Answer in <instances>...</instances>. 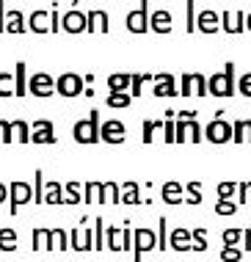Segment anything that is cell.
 Listing matches in <instances>:
<instances>
[{
	"label": "cell",
	"instance_id": "obj_50",
	"mask_svg": "<svg viewBox=\"0 0 251 262\" xmlns=\"http://www.w3.org/2000/svg\"><path fill=\"white\" fill-rule=\"evenodd\" d=\"M248 190H251V182H238V204H246L248 199Z\"/></svg>",
	"mask_w": 251,
	"mask_h": 262
},
{
	"label": "cell",
	"instance_id": "obj_23",
	"mask_svg": "<svg viewBox=\"0 0 251 262\" xmlns=\"http://www.w3.org/2000/svg\"><path fill=\"white\" fill-rule=\"evenodd\" d=\"M133 83V75H111L108 77V89L111 91H127Z\"/></svg>",
	"mask_w": 251,
	"mask_h": 262
},
{
	"label": "cell",
	"instance_id": "obj_38",
	"mask_svg": "<svg viewBox=\"0 0 251 262\" xmlns=\"http://www.w3.org/2000/svg\"><path fill=\"white\" fill-rule=\"evenodd\" d=\"M105 202H111V204H119L121 202V193H119L116 182H105Z\"/></svg>",
	"mask_w": 251,
	"mask_h": 262
},
{
	"label": "cell",
	"instance_id": "obj_18",
	"mask_svg": "<svg viewBox=\"0 0 251 262\" xmlns=\"http://www.w3.org/2000/svg\"><path fill=\"white\" fill-rule=\"evenodd\" d=\"M36 249H47V251H53L55 249V237H53V232L50 229H33V251Z\"/></svg>",
	"mask_w": 251,
	"mask_h": 262
},
{
	"label": "cell",
	"instance_id": "obj_41",
	"mask_svg": "<svg viewBox=\"0 0 251 262\" xmlns=\"http://www.w3.org/2000/svg\"><path fill=\"white\" fill-rule=\"evenodd\" d=\"M102 190V182H89L86 185V193H83V202L86 204H91V202H97V193Z\"/></svg>",
	"mask_w": 251,
	"mask_h": 262
},
{
	"label": "cell",
	"instance_id": "obj_3",
	"mask_svg": "<svg viewBox=\"0 0 251 262\" xmlns=\"http://www.w3.org/2000/svg\"><path fill=\"white\" fill-rule=\"evenodd\" d=\"M232 124L224 122V119H213L210 124L204 127V138L210 141V144H226V141H232Z\"/></svg>",
	"mask_w": 251,
	"mask_h": 262
},
{
	"label": "cell",
	"instance_id": "obj_44",
	"mask_svg": "<svg viewBox=\"0 0 251 262\" xmlns=\"http://www.w3.org/2000/svg\"><path fill=\"white\" fill-rule=\"evenodd\" d=\"M221 237H224V246H235L243 240V229H226Z\"/></svg>",
	"mask_w": 251,
	"mask_h": 262
},
{
	"label": "cell",
	"instance_id": "obj_16",
	"mask_svg": "<svg viewBox=\"0 0 251 262\" xmlns=\"http://www.w3.org/2000/svg\"><path fill=\"white\" fill-rule=\"evenodd\" d=\"M191 240H193V235H191L188 229H174L169 235V246L174 251H191V246H193Z\"/></svg>",
	"mask_w": 251,
	"mask_h": 262
},
{
	"label": "cell",
	"instance_id": "obj_10",
	"mask_svg": "<svg viewBox=\"0 0 251 262\" xmlns=\"http://www.w3.org/2000/svg\"><path fill=\"white\" fill-rule=\"evenodd\" d=\"M155 97H177L179 94V89L174 86V75H169V72H160V75H155Z\"/></svg>",
	"mask_w": 251,
	"mask_h": 262
},
{
	"label": "cell",
	"instance_id": "obj_28",
	"mask_svg": "<svg viewBox=\"0 0 251 262\" xmlns=\"http://www.w3.org/2000/svg\"><path fill=\"white\" fill-rule=\"evenodd\" d=\"M121 202L124 204H138V182H124V193H121Z\"/></svg>",
	"mask_w": 251,
	"mask_h": 262
},
{
	"label": "cell",
	"instance_id": "obj_22",
	"mask_svg": "<svg viewBox=\"0 0 251 262\" xmlns=\"http://www.w3.org/2000/svg\"><path fill=\"white\" fill-rule=\"evenodd\" d=\"M28 28H31L33 33H45V31H50V25H47V14H45V11H33V14H31V19H28Z\"/></svg>",
	"mask_w": 251,
	"mask_h": 262
},
{
	"label": "cell",
	"instance_id": "obj_51",
	"mask_svg": "<svg viewBox=\"0 0 251 262\" xmlns=\"http://www.w3.org/2000/svg\"><path fill=\"white\" fill-rule=\"evenodd\" d=\"M0 202H6V185H0Z\"/></svg>",
	"mask_w": 251,
	"mask_h": 262
},
{
	"label": "cell",
	"instance_id": "obj_8",
	"mask_svg": "<svg viewBox=\"0 0 251 262\" xmlns=\"http://www.w3.org/2000/svg\"><path fill=\"white\" fill-rule=\"evenodd\" d=\"M99 136H102L105 144H124V124L119 119H111L99 127Z\"/></svg>",
	"mask_w": 251,
	"mask_h": 262
},
{
	"label": "cell",
	"instance_id": "obj_30",
	"mask_svg": "<svg viewBox=\"0 0 251 262\" xmlns=\"http://www.w3.org/2000/svg\"><path fill=\"white\" fill-rule=\"evenodd\" d=\"M235 212H238V202H232V199L215 202V215H235Z\"/></svg>",
	"mask_w": 251,
	"mask_h": 262
},
{
	"label": "cell",
	"instance_id": "obj_31",
	"mask_svg": "<svg viewBox=\"0 0 251 262\" xmlns=\"http://www.w3.org/2000/svg\"><path fill=\"white\" fill-rule=\"evenodd\" d=\"M179 94H182V97L196 94V75H193V72H185L182 75V89H179Z\"/></svg>",
	"mask_w": 251,
	"mask_h": 262
},
{
	"label": "cell",
	"instance_id": "obj_5",
	"mask_svg": "<svg viewBox=\"0 0 251 262\" xmlns=\"http://www.w3.org/2000/svg\"><path fill=\"white\" fill-rule=\"evenodd\" d=\"M86 86V77L80 75H75V72H67V75H61L58 77V83H55V91L64 97H77V94H83V89Z\"/></svg>",
	"mask_w": 251,
	"mask_h": 262
},
{
	"label": "cell",
	"instance_id": "obj_36",
	"mask_svg": "<svg viewBox=\"0 0 251 262\" xmlns=\"http://www.w3.org/2000/svg\"><path fill=\"white\" fill-rule=\"evenodd\" d=\"M143 80H155V75H133V83H130V94H133V97H141Z\"/></svg>",
	"mask_w": 251,
	"mask_h": 262
},
{
	"label": "cell",
	"instance_id": "obj_4",
	"mask_svg": "<svg viewBox=\"0 0 251 262\" xmlns=\"http://www.w3.org/2000/svg\"><path fill=\"white\" fill-rule=\"evenodd\" d=\"M127 31L130 33H147L149 31V0H141L138 9L127 14Z\"/></svg>",
	"mask_w": 251,
	"mask_h": 262
},
{
	"label": "cell",
	"instance_id": "obj_1",
	"mask_svg": "<svg viewBox=\"0 0 251 262\" xmlns=\"http://www.w3.org/2000/svg\"><path fill=\"white\" fill-rule=\"evenodd\" d=\"M207 86H210V94L213 97H232L235 91H238V83H235V63L226 61L224 63V72L210 75Z\"/></svg>",
	"mask_w": 251,
	"mask_h": 262
},
{
	"label": "cell",
	"instance_id": "obj_53",
	"mask_svg": "<svg viewBox=\"0 0 251 262\" xmlns=\"http://www.w3.org/2000/svg\"><path fill=\"white\" fill-rule=\"evenodd\" d=\"M246 28L251 31V14H246Z\"/></svg>",
	"mask_w": 251,
	"mask_h": 262
},
{
	"label": "cell",
	"instance_id": "obj_17",
	"mask_svg": "<svg viewBox=\"0 0 251 262\" xmlns=\"http://www.w3.org/2000/svg\"><path fill=\"white\" fill-rule=\"evenodd\" d=\"M105 246L111 251H124V232H119L116 226H105Z\"/></svg>",
	"mask_w": 251,
	"mask_h": 262
},
{
	"label": "cell",
	"instance_id": "obj_13",
	"mask_svg": "<svg viewBox=\"0 0 251 262\" xmlns=\"http://www.w3.org/2000/svg\"><path fill=\"white\" fill-rule=\"evenodd\" d=\"M218 28H221V14H215L213 9H204V11L196 17V31H202V33H215Z\"/></svg>",
	"mask_w": 251,
	"mask_h": 262
},
{
	"label": "cell",
	"instance_id": "obj_25",
	"mask_svg": "<svg viewBox=\"0 0 251 262\" xmlns=\"http://www.w3.org/2000/svg\"><path fill=\"white\" fill-rule=\"evenodd\" d=\"M6 31L9 33H23L25 25H23V14H19L17 9L9 11V17H6Z\"/></svg>",
	"mask_w": 251,
	"mask_h": 262
},
{
	"label": "cell",
	"instance_id": "obj_52",
	"mask_svg": "<svg viewBox=\"0 0 251 262\" xmlns=\"http://www.w3.org/2000/svg\"><path fill=\"white\" fill-rule=\"evenodd\" d=\"M246 133H248V141H251V119H246Z\"/></svg>",
	"mask_w": 251,
	"mask_h": 262
},
{
	"label": "cell",
	"instance_id": "obj_21",
	"mask_svg": "<svg viewBox=\"0 0 251 262\" xmlns=\"http://www.w3.org/2000/svg\"><path fill=\"white\" fill-rule=\"evenodd\" d=\"M130 100H133L130 91H111L108 94V108H127Z\"/></svg>",
	"mask_w": 251,
	"mask_h": 262
},
{
	"label": "cell",
	"instance_id": "obj_40",
	"mask_svg": "<svg viewBox=\"0 0 251 262\" xmlns=\"http://www.w3.org/2000/svg\"><path fill=\"white\" fill-rule=\"evenodd\" d=\"M232 141L235 144H243V141H246V119H238V122L232 124Z\"/></svg>",
	"mask_w": 251,
	"mask_h": 262
},
{
	"label": "cell",
	"instance_id": "obj_9",
	"mask_svg": "<svg viewBox=\"0 0 251 262\" xmlns=\"http://www.w3.org/2000/svg\"><path fill=\"white\" fill-rule=\"evenodd\" d=\"M25 202H33V190L25 182H11V215H17Z\"/></svg>",
	"mask_w": 251,
	"mask_h": 262
},
{
	"label": "cell",
	"instance_id": "obj_2",
	"mask_svg": "<svg viewBox=\"0 0 251 262\" xmlns=\"http://www.w3.org/2000/svg\"><path fill=\"white\" fill-rule=\"evenodd\" d=\"M72 136H75L77 144H97L99 138V111H91V116L86 119V122H77L75 130H72Z\"/></svg>",
	"mask_w": 251,
	"mask_h": 262
},
{
	"label": "cell",
	"instance_id": "obj_39",
	"mask_svg": "<svg viewBox=\"0 0 251 262\" xmlns=\"http://www.w3.org/2000/svg\"><path fill=\"white\" fill-rule=\"evenodd\" d=\"M157 229H160V235H157V249L166 251L169 249V235H166V218H157Z\"/></svg>",
	"mask_w": 251,
	"mask_h": 262
},
{
	"label": "cell",
	"instance_id": "obj_7",
	"mask_svg": "<svg viewBox=\"0 0 251 262\" xmlns=\"http://www.w3.org/2000/svg\"><path fill=\"white\" fill-rule=\"evenodd\" d=\"M53 91H55V83L45 72H36L31 77V83H28V94H33V97H50Z\"/></svg>",
	"mask_w": 251,
	"mask_h": 262
},
{
	"label": "cell",
	"instance_id": "obj_26",
	"mask_svg": "<svg viewBox=\"0 0 251 262\" xmlns=\"http://www.w3.org/2000/svg\"><path fill=\"white\" fill-rule=\"evenodd\" d=\"M14 80H17V94L14 97H25L28 94V83H25V63L19 61L17 69H14Z\"/></svg>",
	"mask_w": 251,
	"mask_h": 262
},
{
	"label": "cell",
	"instance_id": "obj_43",
	"mask_svg": "<svg viewBox=\"0 0 251 262\" xmlns=\"http://www.w3.org/2000/svg\"><path fill=\"white\" fill-rule=\"evenodd\" d=\"M235 193H238V182H221V185H218V196H221V199H232Z\"/></svg>",
	"mask_w": 251,
	"mask_h": 262
},
{
	"label": "cell",
	"instance_id": "obj_15",
	"mask_svg": "<svg viewBox=\"0 0 251 262\" xmlns=\"http://www.w3.org/2000/svg\"><path fill=\"white\" fill-rule=\"evenodd\" d=\"M149 31H155V33H169V31H171V14H169L166 9L149 14Z\"/></svg>",
	"mask_w": 251,
	"mask_h": 262
},
{
	"label": "cell",
	"instance_id": "obj_20",
	"mask_svg": "<svg viewBox=\"0 0 251 262\" xmlns=\"http://www.w3.org/2000/svg\"><path fill=\"white\" fill-rule=\"evenodd\" d=\"M45 202H47V204H67V199H64V188L58 185V182H47Z\"/></svg>",
	"mask_w": 251,
	"mask_h": 262
},
{
	"label": "cell",
	"instance_id": "obj_35",
	"mask_svg": "<svg viewBox=\"0 0 251 262\" xmlns=\"http://www.w3.org/2000/svg\"><path fill=\"white\" fill-rule=\"evenodd\" d=\"M64 190H67V204L83 202V199H80V185H77V182H67V185H64Z\"/></svg>",
	"mask_w": 251,
	"mask_h": 262
},
{
	"label": "cell",
	"instance_id": "obj_12",
	"mask_svg": "<svg viewBox=\"0 0 251 262\" xmlns=\"http://www.w3.org/2000/svg\"><path fill=\"white\" fill-rule=\"evenodd\" d=\"M221 28H224L226 33H240L246 31V14L243 11H224L221 14Z\"/></svg>",
	"mask_w": 251,
	"mask_h": 262
},
{
	"label": "cell",
	"instance_id": "obj_34",
	"mask_svg": "<svg viewBox=\"0 0 251 262\" xmlns=\"http://www.w3.org/2000/svg\"><path fill=\"white\" fill-rule=\"evenodd\" d=\"M163 124H166V122H155V119L143 122V144H152V133L155 130H163Z\"/></svg>",
	"mask_w": 251,
	"mask_h": 262
},
{
	"label": "cell",
	"instance_id": "obj_27",
	"mask_svg": "<svg viewBox=\"0 0 251 262\" xmlns=\"http://www.w3.org/2000/svg\"><path fill=\"white\" fill-rule=\"evenodd\" d=\"M191 235H193V246H191V249L193 251H207V229H204V226L191 229Z\"/></svg>",
	"mask_w": 251,
	"mask_h": 262
},
{
	"label": "cell",
	"instance_id": "obj_14",
	"mask_svg": "<svg viewBox=\"0 0 251 262\" xmlns=\"http://www.w3.org/2000/svg\"><path fill=\"white\" fill-rule=\"evenodd\" d=\"M55 127L53 122L41 119V122H33V144H55Z\"/></svg>",
	"mask_w": 251,
	"mask_h": 262
},
{
	"label": "cell",
	"instance_id": "obj_47",
	"mask_svg": "<svg viewBox=\"0 0 251 262\" xmlns=\"http://www.w3.org/2000/svg\"><path fill=\"white\" fill-rule=\"evenodd\" d=\"M238 91H240L243 97H251V72H246V75L238 80Z\"/></svg>",
	"mask_w": 251,
	"mask_h": 262
},
{
	"label": "cell",
	"instance_id": "obj_37",
	"mask_svg": "<svg viewBox=\"0 0 251 262\" xmlns=\"http://www.w3.org/2000/svg\"><path fill=\"white\" fill-rule=\"evenodd\" d=\"M185 14H188V33H193L196 31V0H188V3H185Z\"/></svg>",
	"mask_w": 251,
	"mask_h": 262
},
{
	"label": "cell",
	"instance_id": "obj_46",
	"mask_svg": "<svg viewBox=\"0 0 251 262\" xmlns=\"http://www.w3.org/2000/svg\"><path fill=\"white\" fill-rule=\"evenodd\" d=\"M50 31L58 33L61 31V14H58V3L53 6V11H50Z\"/></svg>",
	"mask_w": 251,
	"mask_h": 262
},
{
	"label": "cell",
	"instance_id": "obj_6",
	"mask_svg": "<svg viewBox=\"0 0 251 262\" xmlns=\"http://www.w3.org/2000/svg\"><path fill=\"white\" fill-rule=\"evenodd\" d=\"M133 240H135V262H141L143 259V251H149V249H155L157 246V235L152 229H147V226H143V229H135L133 232Z\"/></svg>",
	"mask_w": 251,
	"mask_h": 262
},
{
	"label": "cell",
	"instance_id": "obj_11",
	"mask_svg": "<svg viewBox=\"0 0 251 262\" xmlns=\"http://www.w3.org/2000/svg\"><path fill=\"white\" fill-rule=\"evenodd\" d=\"M61 28L69 33H77V31H86L89 28V14H80L77 9H72L67 17H61Z\"/></svg>",
	"mask_w": 251,
	"mask_h": 262
},
{
	"label": "cell",
	"instance_id": "obj_24",
	"mask_svg": "<svg viewBox=\"0 0 251 262\" xmlns=\"http://www.w3.org/2000/svg\"><path fill=\"white\" fill-rule=\"evenodd\" d=\"M0 249H3V251H14V249H17V232L9 229V226L0 229Z\"/></svg>",
	"mask_w": 251,
	"mask_h": 262
},
{
	"label": "cell",
	"instance_id": "obj_49",
	"mask_svg": "<svg viewBox=\"0 0 251 262\" xmlns=\"http://www.w3.org/2000/svg\"><path fill=\"white\" fill-rule=\"evenodd\" d=\"M53 237H55V246H58V249H72V246L67 243V232H64V229H53Z\"/></svg>",
	"mask_w": 251,
	"mask_h": 262
},
{
	"label": "cell",
	"instance_id": "obj_19",
	"mask_svg": "<svg viewBox=\"0 0 251 262\" xmlns=\"http://www.w3.org/2000/svg\"><path fill=\"white\" fill-rule=\"evenodd\" d=\"M163 202L166 204H179V202H185L182 199V185H179V182H166V185H163Z\"/></svg>",
	"mask_w": 251,
	"mask_h": 262
},
{
	"label": "cell",
	"instance_id": "obj_33",
	"mask_svg": "<svg viewBox=\"0 0 251 262\" xmlns=\"http://www.w3.org/2000/svg\"><path fill=\"white\" fill-rule=\"evenodd\" d=\"M221 259L224 262H240L243 251L238 249V246H224V249H221Z\"/></svg>",
	"mask_w": 251,
	"mask_h": 262
},
{
	"label": "cell",
	"instance_id": "obj_45",
	"mask_svg": "<svg viewBox=\"0 0 251 262\" xmlns=\"http://www.w3.org/2000/svg\"><path fill=\"white\" fill-rule=\"evenodd\" d=\"M188 133H191V141H193V144H199V141H202V136H204L196 119H188Z\"/></svg>",
	"mask_w": 251,
	"mask_h": 262
},
{
	"label": "cell",
	"instance_id": "obj_48",
	"mask_svg": "<svg viewBox=\"0 0 251 262\" xmlns=\"http://www.w3.org/2000/svg\"><path fill=\"white\" fill-rule=\"evenodd\" d=\"M14 130H17L19 141H25V144H28V141H31V133H28V130H31V127H28L25 122H14Z\"/></svg>",
	"mask_w": 251,
	"mask_h": 262
},
{
	"label": "cell",
	"instance_id": "obj_32",
	"mask_svg": "<svg viewBox=\"0 0 251 262\" xmlns=\"http://www.w3.org/2000/svg\"><path fill=\"white\" fill-rule=\"evenodd\" d=\"M94 249L102 251L105 249V221L97 218V226H94Z\"/></svg>",
	"mask_w": 251,
	"mask_h": 262
},
{
	"label": "cell",
	"instance_id": "obj_29",
	"mask_svg": "<svg viewBox=\"0 0 251 262\" xmlns=\"http://www.w3.org/2000/svg\"><path fill=\"white\" fill-rule=\"evenodd\" d=\"M11 94H17V80H11V75L3 72L0 75V97H11Z\"/></svg>",
	"mask_w": 251,
	"mask_h": 262
},
{
	"label": "cell",
	"instance_id": "obj_42",
	"mask_svg": "<svg viewBox=\"0 0 251 262\" xmlns=\"http://www.w3.org/2000/svg\"><path fill=\"white\" fill-rule=\"evenodd\" d=\"M188 196H191V199H185V202H191V204H202V185H199L196 180L188 182Z\"/></svg>",
	"mask_w": 251,
	"mask_h": 262
}]
</instances>
